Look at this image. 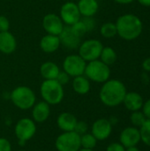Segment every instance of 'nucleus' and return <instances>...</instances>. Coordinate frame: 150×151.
<instances>
[{
    "mask_svg": "<svg viewBox=\"0 0 150 151\" xmlns=\"http://www.w3.org/2000/svg\"><path fill=\"white\" fill-rule=\"evenodd\" d=\"M143 103L142 96L137 92H127L123 101L125 107L132 112L140 111L142 108Z\"/></svg>",
    "mask_w": 150,
    "mask_h": 151,
    "instance_id": "nucleus-17",
    "label": "nucleus"
},
{
    "mask_svg": "<svg viewBox=\"0 0 150 151\" xmlns=\"http://www.w3.org/2000/svg\"><path fill=\"white\" fill-rule=\"evenodd\" d=\"M11 103L20 110H29L35 104L34 92L27 86H19L11 93Z\"/></svg>",
    "mask_w": 150,
    "mask_h": 151,
    "instance_id": "nucleus-4",
    "label": "nucleus"
},
{
    "mask_svg": "<svg viewBox=\"0 0 150 151\" xmlns=\"http://www.w3.org/2000/svg\"><path fill=\"white\" fill-rule=\"evenodd\" d=\"M137 1L145 7H150V0H137Z\"/></svg>",
    "mask_w": 150,
    "mask_h": 151,
    "instance_id": "nucleus-37",
    "label": "nucleus"
},
{
    "mask_svg": "<svg viewBox=\"0 0 150 151\" xmlns=\"http://www.w3.org/2000/svg\"><path fill=\"white\" fill-rule=\"evenodd\" d=\"M14 132L16 137L19 141V143H24L32 139L36 134L35 122L28 118H23L17 122Z\"/></svg>",
    "mask_w": 150,
    "mask_h": 151,
    "instance_id": "nucleus-9",
    "label": "nucleus"
},
{
    "mask_svg": "<svg viewBox=\"0 0 150 151\" xmlns=\"http://www.w3.org/2000/svg\"><path fill=\"white\" fill-rule=\"evenodd\" d=\"M119 141L125 148L137 146L141 142L140 129L135 127H129L125 128L120 134Z\"/></svg>",
    "mask_w": 150,
    "mask_h": 151,
    "instance_id": "nucleus-14",
    "label": "nucleus"
},
{
    "mask_svg": "<svg viewBox=\"0 0 150 151\" xmlns=\"http://www.w3.org/2000/svg\"><path fill=\"white\" fill-rule=\"evenodd\" d=\"M60 69L58 65L51 61H47L40 66V73L44 80H56Z\"/></svg>",
    "mask_w": 150,
    "mask_h": 151,
    "instance_id": "nucleus-21",
    "label": "nucleus"
},
{
    "mask_svg": "<svg viewBox=\"0 0 150 151\" xmlns=\"http://www.w3.org/2000/svg\"><path fill=\"white\" fill-rule=\"evenodd\" d=\"M40 93L43 101L50 105L60 104L65 96L63 86L57 80H44L41 84Z\"/></svg>",
    "mask_w": 150,
    "mask_h": 151,
    "instance_id": "nucleus-3",
    "label": "nucleus"
},
{
    "mask_svg": "<svg viewBox=\"0 0 150 151\" xmlns=\"http://www.w3.org/2000/svg\"><path fill=\"white\" fill-rule=\"evenodd\" d=\"M87 130H88V125L86 122H84V121H78L77 122L74 132H76L80 135H82V134L87 133Z\"/></svg>",
    "mask_w": 150,
    "mask_h": 151,
    "instance_id": "nucleus-30",
    "label": "nucleus"
},
{
    "mask_svg": "<svg viewBox=\"0 0 150 151\" xmlns=\"http://www.w3.org/2000/svg\"><path fill=\"white\" fill-rule=\"evenodd\" d=\"M87 62L78 54L67 56L63 62V71H65L71 77H77L84 75Z\"/></svg>",
    "mask_w": 150,
    "mask_h": 151,
    "instance_id": "nucleus-8",
    "label": "nucleus"
},
{
    "mask_svg": "<svg viewBox=\"0 0 150 151\" xmlns=\"http://www.w3.org/2000/svg\"><path fill=\"white\" fill-rule=\"evenodd\" d=\"M81 21L83 22L87 32H90L95 29V21L93 19V17H83V19H80Z\"/></svg>",
    "mask_w": 150,
    "mask_h": 151,
    "instance_id": "nucleus-28",
    "label": "nucleus"
},
{
    "mask_svg": "<svg viewBox=\"0 0 150 151\" xmlns=\"http://www.w3.org/2000/svg\"><path fill=\"white\" fill-rule=\"evenodd\" d=\"M0 151H11V145L5 138H0Z\"/></svg>",
    "mask_w": 150,
    "mask_h": 151,
    "instance_id": "nucleus-33",
    "label": "nucleus"
},
{
    "mask_svg": "<svg viewBox=\"0 0 150 151\" xmlns=\"http://www.w3.org/2000/svg\"><path fill=\"white\" fill-rule=\"evenodd\" d=\"M18 151H25V150H18Z\"/></svg>",
    "mask_w": 150,
    "mask_h": 151,
    "instance_id": "nucleus-40",
    "label": "nucleus"
},
{
    "mask_svg": "<svg viewBox=\"0 0 150 151\" xmlns=\"http://www.w3.org/2000/svg\"><path fill=\"white\" fill-rule=\"evenodd\" d=\"M112 132V124L106 119H100L94 122L91 134L97 141H104L110 137Z\"/></svg>",
    "mask_w": 150,
    "mask_h": 151,
    "instance_id": "nucleus-13",
    "label": "nucleus"
},
{
    "mask_svg": "<svg viewBox=\"0 0 150 151\" xmlns=\"http://www.w3.org/2000/svg\"><path fill=\"white\" fill-rule=\"evenodd\" d=\"M126 151H141L137 146H133V147H129V148H126Z\"/></svg>",
    "mask_w": 150,
    "mask_h": 151,
    "instance_id": "nucleus-38",
    "label": "nucleus"
},
{
    "mask_svg": "<svg viewBox=\"0 0 150 151\" xmlns=\"http://www.w3.org/2000/svg\"><path fill=\"white\" fill-rule=\"evenodd\" d=\"M84 75L94 82L104 83L111 77L110 66L103 63L100 59L90 61L87 63Z\"/></svg>",
    "mask_w": 150,
    "mask_h": 151,
    "instance_id": "nucleus-5",
    "label": "nucleus"
},
{
    "mask_svg": "<svg viewBox=\"0 0 150 151\" xmlns=\"http://www.w3.org/2000/svg\"><path fill=\"white\" fill-rule=\"evenodd\" d=\"M142 68L146 72H150V58H146L142 62Z\"/></svg>",
    "mask_w": 150,
    "mask_h": 151,
    "instance_id": "nucleus-35",
    "label": "nucleus"
},
{
    "mask_svg": "<svg viewBox=\"0 0 150 151\" xmlns=\"http://www.w3.org/2000/svg\"><path fill=\"white\" fill-rule=\"evenodd\" d=\"M115 24L118 35L126 41L135 40L142 33L143 24L141 19L132 13H126L119 16Z\"/></svg>",
    "mask_w": 150,
    "mask_h": 151,
    "instance_id": "nucleus-2",
    "label": "nucleus"
},
{
    "mask_svg": "<svg viewBox=\"0 0 150 151\" xmlns=\"http://www.w3.org/2000/svg\"><path fill=\"white\" fill-rule=\"evenodd\" d=\"M10 28V21L7 17L4 15H0V32L9 31Z\"/></svg>",
    "mask_w": 150,
    "mask_h": 151,
    "instance_id": "nucleus-31",
    "label": "nucleus"
},
{
    "mask_svg": "<svg viewBox=\"0 0 150 151\" xmlns=\"http://www.w3.org/2000/svg\"><path fill=\"white\" fill-rule=\"evenodd\" d=\"M141 109H142V112L144 113L146 118L150 119V98L149 100H147L146 102L143 103V105H142Z\"/></svg>",
    "mask_w": 150,
    "mask_h": 151,
    "instance_id": "nucleus-34",
    "label": "nucleus"
},
{
    "mask_svg": "<svg viewBox=\"0 0 150 151\" xmlns=\"http://www.w3.org/2000/svg\"><path fill=\"white\" fill-rule=\"evenodd\" d=\"M59 17L65 26H72L81 19L78 5L74 2L65 3L60 8Z\"/></svg>",
    "mask_w": 150,
    "mask_h": 151,
    "instance_id": "nucleus-10",
    "label": "nucleus"
},
{
    "mask_svg": "<svg viewBox=\"0 0 150 151\" xmlns=\"http://www.w3.org/2000/svg\"><path fill=\"white\" fill-rule=\"evenodd\" d=\"M100 33L104 38H113L118 35L116 24L112 22H106L102 25Z\"/></svg>",
    "mask_w": 150,
    "mask_h": 151,
    "instance_id": "nucleus-24",
    "label": "nucleus"
},
{
    "mask_svg": "<svg viewBox=\"0 0 150 151\" xmlns=\"http://www.w3.org/2000/svg\"><path fill=\"white\" fill-rule=\"evenodd\" d=\"M103 48V43L97 39H88L84 41L79 46V55L88 63L99 59L102 50Z\"/></svg>",
    "mask_w": 150,
    "mask_h": 151,
    "instance_id": "nucleus-6",
    "label": "nucleus"
},
{
    "mask_svg": "<svg viewBox=\"0 0 150 151\" xmlns=\"http://www.w3.org/2000/svg\"><path fill=\"white\" fill-rule=\"evenodd\" d=\"M65 26L61 18L55 13H48L42 19V27L49 35L58 36Z\"/></svg>",
    "mask_w": 150,
    "mask_h": 151,
    "instance_id": "nucleus-11",
    "label": "nucleus"
},
{
    "mask_svg": "<svg viewBox=\"0 0 150 151\" xmlns=\"http://www.w3.org/2000/svg\"><path fill=\"white\" fill-rule=\"evenodd\" d=\"M117 58H118V55H117L115 50L110 46L103 48L100 58H99V59L103 63H104L105 65H107L109 66L113 65L117 61Z\"/></svg>",
    "mask_w": 150,
    "mask_h": 151,
    "instance_id": "nucleus-23",
    "label": "nucleus"
},
{
    "mask_svg": "<svg viewBox=\"0 0 150 151\" xmlns=\"http://www.w3.org/2000/svg\"><path fill=\"white\" fill-rule=\"evenodd\" d=\"M77 5L80 15L83 17H93L99 10L97 0H79Z\"/></svg>",
    "mask_w": 150,
    "mask_h": 151,
    "instance_id": "nucleus-20",
    "label": "nucleus"
},
{
    "mask_svg": "<svg viewBox=\"0 0 150 151\" xmlns=\"http://www.w3.org/2000/svg\"><path fill=\"white\" fill-rule=\"evenodd\" d=\"M90 81L85 75L74 77L72 80V88L79 95H86L90 90Z\"/></svg>",
    "mask_w": 150,
    "mask_h": 151,
    "instance_id": "nucleus-22",
    "label": "nucleus"
},
{
    "mask_svg": "<svg viewBox=\"0 0 150 151\" xmlns=\"http://www.w3.org/2000/svg\"><path fill=\"white\" fill-rule=\"evenodd\" d=\"M141 141L150 147V119H147L144 124L140 127Z\"/></svg>",
    "mask_w": 150,
    "mask_h": 151,
    "instance_id": "nucleus-26",
    "label": "nucleus"
},
{
    "mask_svg": "<svg viewBox=\"0 0 150 151\" xmlns=\"http://www.w3.org/2000/svg\"><path fill=\"white\" fill-rule=\"evenodd\" d=\"M97 140L92 134H84L80 135V146L83 149H89L94 150L96 146Z\"/></svg>",
    "mask_w": 150,
    "mask_h": 151,
    "instance_id": "nucleus-25",
    "label": "nucleus"
},
{
    "mask_svg": "<svg viewBox=\"0 0 150 151\" xmlns=\"http://www.w3.org/2000/svg\"><path fill=\"white\" fill-rule=\"evenodd\" d=\"M114 1L118 4H128L133 3L134 0H114Z\"/></svg>",
    "mask_w": 150,
    "mask_h": 151,
    "instance_id": "nucleus-36",
    "label": "nucleus"
},
{
    "mask_svg": "<svg viewBox=\"0 0 150 151\" xmlns=\"http://www.w3.org/2000/svg\"><path fill=\"white\" fill-rule=\"evenodd\" d=\"M55 147L57 151H79L80 146V135L76 132H64L56 140Z\"/></svg>",
    "mask_w": 150,
    "mask_h": 151,
    "instance_id": "nucleus-7",
    "label": "nucleus"
},
{
    "mask_svg": "<svg viewBox=\"0 0 150 151\" xmlns=\"http://www.w3.org/2000/svg\"><path fill=\"white\" fill-rule=\"evenodd\" d=\"M60 40L57 35H52L47 34L42 37L40 41V48L45 53H53L56 52L60 47Z\"/></svg>",
    "mask_w": 150,
    "mask_h": 151,
    "instance_id": "nucleus-19",
    "label": "nucleus"
},
{
    "mask_svg": "<svg viewBox=\"0 0 150 151\" xmlns=\"http://www.w3.org/2000/svg\"><path fill=\"white\" fill-rule=\"evenodd\" d=\"M147 118L144 115V113L142 111H133L131 116H130V120L132 122V124L135 127H141L144 122L146 121Z\"/></svg>",
    "mask_w": 150,
    "mask_h": 151,
    "instance_id": "nucleus-27",
    "label": "nucleus"
},
{
    "mask_svg": "<svg viewBox=\"0 0 150 151\" xmlns=\"http://www.w3.org/2000/svg\"><path fill=\"white\" fill-rule=\"evenodd\" d=\"M77 119L76 117L69 112H63L61 113L57 119V127L64 132H72L75 129L77 125Z\"/></svg>",
    "mask_w": 150,
    "mask_h": 151,
    "instance_id": "nucleus-18",
    "label": "nucleus"
},
{
    "mask_svg": "<svg viewBox=\"0 0 150 151\" xmlns=\"http://www.w3.org/2000/svg\"><path fill=\"white\" fill-rule=\"evenodd\" d=\"M79 151H94V150H89V149H80Z\"/></svg>",
    "mask_w": 150,
    "mask_h": 151,
    "instance_id": "nucleus-39",
    "label": "nucleus"
},
{
    "mask_svg": "<svg viewBox=\"0 0 150 151\" xmlns=\"http://www.w3.org/2000/svg\"><path fill=\"white\" fill-rule=\"evenodd\" d=\"M58 37L60 40V43L69 50L78 49L81 43V37L74 32L71 26H65L63 31L58 35Z\"/></svg>",
    "mask_w": 150,
    "mask_h": 151,
    "instance_id": "nucleus-12",
    "label": "nucleus"
},
{
    "mask_svg": "<svg viewBox=\"0 0 150 151\" xmlns=\"http://www.w3.org/2000/svg\"><path fill=\"white\" fill-rule=\"evenodd\" d=\"M32 108V117L34 122L42 123L49 119L50 115V104H48L46 102L42 101L34 104Z\"/></svg>",
    "mask_w": 150,
    "mask_h": 151,
    "instance_id": "nucleus-16",
    "label": "nucleus"
},
{
    "mask_svg": "<svg viewBox=\"0 0 150 151\" xmlns=\"http://www.w3.org/2000/svg\"><path fill=\"white\" fill-rule=\"evenodd\" d=\"M126 93V88L122 81L118 80H108L102 86L99 97L104 105L116 107L123 104Z\"/></svg>",
    "mask_w": 150,
    "mask_h": 151,
    "instance_id": "nucleus-1",
    "label": "nucleus"
},
{
    "mask_svg": "<svg viewBox=\"0 0 150 151\" xmlns=\"http://www.w3.org/2000/svg\"><path fill=\"white\" fill-rule=\"evenodd\" d=\"M17 48L15 36L10 32H0V52L9 55L13 53Z\"/></svg>",
    "mask_w": 150,
    "mask_h": 151,
    "instance_id": "nucleus-15",
    "label": "nucleus"
},
{
    "mask_svg": "<svg viewBox=\"0 0 150 151\" xmlns=\"http://www.w3.org/2000/svg\"><path fill=\"white\" fill-rule=\"evenodd\" d=\"M106 151H126V148L120 142H113L107 147Z\"/></svg>",
    "mask_w": 150,
    "mask_h": 151,
    "instance_id": "nucleus-32",
    "label": "nucleus"
},
{
    "mask_svg": "<svg viewBox=\"0 0 150 151\" xmlns=\"http://www.w3.org/2000/svg\"><path fill=\"white\" fill-rule=\"evenodd\" d=\"M70 78H71V76L69 74H67L65 71H60L56 80L58 83H60L62 86H64V85H66L70 81Z\"/></svg>",
    "mask_w": 150,
    "mask_h": 151,
    "instance_id": "nucleus-29",
    "label": "nucleus"
}]
</instances>
